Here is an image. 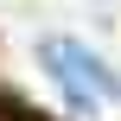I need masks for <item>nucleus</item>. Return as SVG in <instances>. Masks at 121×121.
<instances>
[{
    "mask_svg": "<svg viewBox=\"0 0 121 121\" xmlns=\"http://www.w3.org/2000/svg\"><path fill=\"white\" fill-rule=\"evenodd\" d=\"M38 64H45V77L64 89V102H70L77 115H96L108 96H121V77L89 51V45H77V38H38Z\"/></svg>",
    "mask_w": 121,
    "mask_h": 121,
    "instance_id": "1",
    "label": "nucleus"
}]
</instances>
